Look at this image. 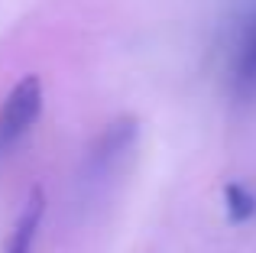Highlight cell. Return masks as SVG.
I'll use <instances>...</instances> for the list:
<instances>
[{
	"label": "cell",
	"mask_w": 256,
	"mask_h": 253,
	"mask_svg": "<svg viewBox=\"0 0 256 253\" xmlns=\"http://www.w3.org/2000/svg\"><path fill=\"white\" fill-rule=\"evenodd\" d=\"M39 114H42V82L39 75H23L0 104V146L20 140L39 120Z\"/></svg>",
	"instance_id": "cell-1"
},
{
	"label": "cell",
	"mask_w": 256,
	"mask_h": 253,
	"mask_svg": "<svg viewBox=\"0 0 256 253\" xmlns=\"http://www.w3.org/2000/svg\"><path fill=\"white\" fill-rule=\"evenodd\" d=\"M42 214H46V195H42V188H32L26 204H23V211H20V218H16V224H13L10 244H6L4 253H32Z\"/></svg>",
	"instance_id": "cell-2"
},
{
	"label": "cell",
	"mask_w": 256,
	"mask_h": 253,
	"mask_svg": "<svg viewBox=\"0 0 256 253\" xmlns=\"http://www.w3.org/2000/svg\"><path fill=\"white\" fill-rule=\"evenodd\" d=\"M224 208L230 224H246L256 218V195L246 188L244 182H227L224 185Z\"/></svg>",
	"instance_id": "cell-3"
},
{
	"label": "cell",
	"mask_w": 256,
	"mask_h": 253,
	"mask_svg": "<svg viewBox=\"0 0 256 253\" xmlns=\"http://www.w3.org/2000/svg\"><path fill=\"white\" fill-rule=\"evenodd\" d=\"M240 75H244V78H256V30H253V36L246 39V46H244V56H240Z\"/></svg>",
	"instance_id": "cell-4"
}]
</instances>
